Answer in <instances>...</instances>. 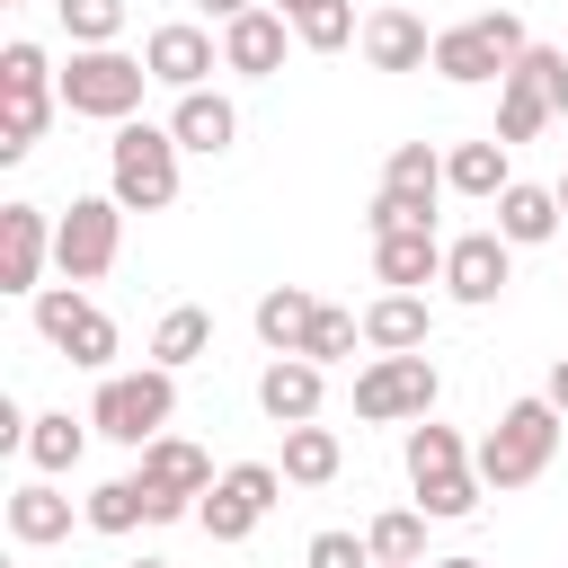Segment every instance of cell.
Segmentation results:
<instances>
[{"mask_svg":"<svg viewBox=\"0 0 568 568\" xmlns=\"http://www.w3.org/2000/svg\"><path fill=\"white\" fill-rule=\"evenodd\" d=\"M559 426H568V417H559L541 390H532V399H506L497 426L470 444V470H479L488 488H532V479L550 470V453H559Z\"/></svg>","mask_w":568,"mask_h":568,"instance_id":"1","label":"cell"},{"mask_svg":"<svg viewBox=\"0 0 568 568\" xmlns=\"http://www.w3.org/2000/svg\"><path fill=\"white\" fill-rule=\"evenodd\" d=\"M106 195L124 213H169L178 204V133L169 124H115V142H106Z\"/></svg>","mask_w":568,"mask_h":568,"instance_id":"2","label":"cell"},{"mask_svg":"<svg viewBox=\"0 0 568 568\" xmlns=\"http://www.w3.org/2000/svg\"><path fill=\"white\" fill-rule=\"evenodd\" d=\"M169 417H178V373H160V364H142V373H106L98 399H89V426H98L106 444H133V453L160 444Z\"/></svg>","mask_w":568,"mask_h":568,"instance_id":"3","label":"cell"},{"mask_svg":"<svg viewBox=\"0 0 568 568\" xmlns=\"http://www.w3.org/2000/svg\"><path fill=\"white\" fill-rule=\"evenodd\" d=\"M524 18L515 9H479V18H462V27H444L435 36V80H453V89H479V80H506L515 62H524Z\"/></svg>","mask_w":568,"mask_h":568,"instance_id":"4","label":"cell"},{"mask_svg":"<svg viewBox=\"0 0 568 568\" xmlns=\"http://www.w3.org/2000/svg\"><path fill=\"white\" fill-rule=\"evenodd\" d=\"M435 195H444L435 142H399V151L382 160V186H373V204H364V231H373V240H382V231H435Z\"/></svg>","mask_w":568,"mask_h":568,"instance_id":"5","label":"cell"},{"mask_svg":"<svg viewBox=\"0 0 568 568\" xmlns=\"http://www.w3.org/2000/svg\"><path fill=\"white\" fill-rule=\"evenodd\" d=\"M142 89H151V62H133V53H115V44L71 53V71H62V106H71V115H98V124H133Z\"/></svg>","mask_w":568,"mask_h":568,"instance_id":"6","label":"cell"},{"mask_svg":"<svg viewBox=\"0 0 568 568\" xmlns=\"http://www.w3.org/2000/svg\"><path fill=\"white\" fill-rule=\"evenodd\" d=\"M124 248V204L115 195H71V213L53 222V275L62 284H98Z\"/></svg>","mask_w":568,"mask_h":568,"instance_id":"7","label":"cell"},{"mask_svg":"<svg viewBox=\"0 0 568 568\" xmlns=\"http://www.w3.org/2000/svg\"><path fill=\"white\" fill-rule=\"evenodd\" d=\"M435 355H373L364 373H355V417L364 426H417V417H435Z\"/></svg>","mask_w":568,"mask_h":568,"instance_id":"8","label":"cell"},{"mask_svg":"<svg viewBox=\"0 0 568 568\" xmlns=\"http://www.w3.org/2000/svg\"><path fill=\"white\" fill-rule=\"evenodd\" d=\"M36 337H44L53 355L89 364V373H106V364H115V320H106L80 284H44V293H36Z\"/></svg>","mask_w":568,"mask_h":568,"instance_id":"9","label":"cell"},{"mask_svg":"<svg viewBox=\"0 0 568 568\" xmlns=\"http://www.w3.org/2000/svg\"><path fill=\"white\" fill-rule=\"evenodd\" d=\"M275 497H284V470H275V462H231V470L204 488L195 524H204L213 541H248V532L275 515Z\"/></svg>","mask_w":568,"mask_h":568,"instance_id":"10","label":"cell"},{"mask_svg":"<svg viewBox=\"0 0 568 568\" xmlns=\"http://www.w3.org/2000/svg\"><path fill=\"white\" fill-rule=\"evenodd\" d=\"M133 479L151 488V524H186L204 506V488H213V462L186 435H160V444H142V470Z\"/></svg>","mask_w":568,"mask_h":568,"instance_id":"11","label":"cell"},{"mask_svg":"<svg viewBox=\"0 0 568 568\" xmlns=\"http://www.w3.org/2000/svg\"><path fill=\"white\" fill-rule=\"evenodd\" d=\"M506 284H515V248H506L497 231H462V240H444V293H453L462 311H488Z\"/></svg>","mask_w":568,"mask_h":568,"instance_id":"12","label":"cell"},{"mask_svg":"<svg viewBox=\"0 0 568 568\" xmlns=\"http://www.w3.org/2000/svg\"><path fill=\"white\" fill-rule=\"evenodd\" d=\"M44 266H53L44 204H0V293H44Z\"/></svg>","mask_w":568,"mask_h":568,"instance_id":"13","label":"cell"},{"mask_svg":"<svg viewBox=\"0 0 568 568\" xmlns=\"http://www.w3.org/2000/svg\"><path fill=\"white\" fill-rule=\"evenodd\" d=\"M142 62H151V80L160 89H204V71H222V44L204 36V27H186V18H169V27H151V44H142Z\"/></svg>","mask_w":568,"mask_h":568,"instance_id":"14","label":"cell"},{"mask_svg":"<svg viewBox=\"0 0 568 568\" xmlns=\"http://www.w3.org/2000/svg\"><path fill=\"white\" fill-rule=\"evenodd\" d=\"M355 44H364V62H373V71H435V36H426V18H417V9H373Z\"/></svg>","mask_w":568,"mask_h":568,"instance_id":"15","label":"cell"},{"mask_svg":"<svg viewBox=\"0 0 568 568\" xmlns=\"http://www.w3.org/2000/svg\"><path fill=\"white\" fill-rule=\"evenodd\" d=\"M284 36H293L284 9H248V18H231V27H222V71H240V80L284 71Z\"/></svg>","mask_w":568,"mask_h":568,"instance_id":"16","label":"cell"},{"mask_svg":"<svg viewBox=\"0 0 568 568\" xmlns=\"http://www.w3.org/2000/svg\"><path fill=\"white\" fill-rule=\"evenodd\" d=\"M320 390H328V373L302 364V355H275V364L257 373V408H266L275 426H320Z\"/></svg>","mask_w":568,"mask_h":568,"instance_id":"17","label":"cell"},{"mask_svg":"<svg viewBox=\"0 0 568 568\" xmlns=\"http://www.w3.org/2000/svg\"><path fill=\"white\" fill-rule=\"evenodd\" d=\"M169 133H178V151H204V160H222V151L240 142V106H231L222 89H186V98L169 106Z\"/></svg>","mask_w":568,"mask_h":568,"instance_id":"18","label":"cell"},{"mask_svg":"<svg viewBox=\"0 0 568 568\" xmlns=\"http://www.w3.org/2000/svg\"><path fill=\"white\" fill-rule=\"evenodd\" d=\"M426 337H435L426 293H382V302H364V346H373V355H426Z\"/></svg>","mask_w":568,"mask_h":568,"instance_id":"19","label":"cell"},{"mask_svg":"<svg viewBox=\"0 0 568 568\" xmlns=\"http://www.w3.org/2000/svg\"><path fill=\"white\" fill-rule=\"evenodd\" d=\"M373 275H382L390 293L444 284V240H435V231H382V240H373Z\"/></svg>","mask_w":568,"mask_h":568,"instance_id":"20","label":"cell"},{"mask_svg":"<svg viewBox=\"0 0 568 568\" xmlns=\"http://www.w3.org/2000/svg\"><path fill=\"white\" fill-rule=\"evenodd\" d=\"M444 186H453V195H470V204H497V195L515 186V169H506V142H497V133H479V142H453V151H444Z\"/></svg>","mask_w":568,"mask_h":568,"instance_id":"21","label":"cell"},{"mask_svg":"<svg viewBox=\"0 0 568 568\" xmlns=\"http://www.w3.org/2000/svg\"><path fill=\"white\" fill-rule=\"evenodd\" d=\"M550 231H559V186H524V178H515V186L497 195V240H506V248H541Z\"/></svg>","mask_w":568,"mask_h":568,"instance_id":"22","label":"cell"},{"mask_svg":"<svg viewBox=\"0 0 568 568\" xmlns=\"http://www.w3.org/2000/svg\"><path fill=\"white\" fill-rule=\"evenodd\" d=\"M248 320H257V337H266V355H302V337H311V320H320V302H311L302 284H266Z\"/></svg>","mask_w":568,"mask_h":568,"instance_id":"23","label":"cell"},{"mask_svg":"<svg viewBox=\"0 0 568 568\" xmlns=\"http://www.w3.org/2000/svg\"><path fill=\"white\" fill-rule=\"evenodd\" d=\"M80 453H89V417H71V408H44V417L27 426V462H36V479H62V470H80Z\"/></svg>","mask_w":568,"mask_h":568,"instance_id":"24","label":"cell"},{"mask_svg":"<svg viewBox=\"0 0 568 568\" xmlns=\"http://www.w3.org/2000/svg\"><path fill=\"white\" fill-rule=\"evenodd\" d=\"M293 488H328L337 470H346V444H337V426H284V462H275Z\"/></svg>","mask_w":568,"mask_h":568,"instance_id":"25","label":"cell"},{"mask_svg":"<svg viewBox=\"0 0 568 568\" xmlns=\"http://www.w3.org/2000/svg\"><path fill=\"white\" fill-rule=\"evenodd\" d=\"M9 532H18L27 550L62 541V532H71V497H62L53 479H27V488H9Z\"/></svg>","mask_w":568,"mask_h":568,"instance_id":"26","label":"cell"},{"mask_svg":"<svg viewBox=\"0 0 568 568\" xmlns=\"http://www.w3.org/2000/svg\"><path fill=\"white\" fill-rule=\"evenodd\" d=\"M204 346H213V311H195V302L160 311V328H151V364H160V373H186Z\"/></svg>","mask_w":568,"mask_h":568,"instance_id":"27","label":"cell"},{"mask_svg":"<svg viewBox=\"0 0 568 568\" xmlns=\"http://www.w3.org/2000/svg\"><path fill=\"white\" fill-rule=\"evenodd\" d=\"M364 550H373V568H417V559H426V515H417V506L373 515V524H364Z\"/></svg>","mask_w":568,"mask_h":568,"instance_id":"28","label":"cell"},{"mask_svg":"<svg viewBox=\"0 0 568 568\" xmlns=\"http://www.w3.org/2000/svg\"><path fill=\"white\" fill-rule=\"evenodd\" d=\"M550 115H559V106H550L524 71H506V80H497V142H506V151H515V142H532Z\"/></svg>","mask_w":568,"mask_h":568,"instance_id":"29","label":"cell"},{"mask_svg":"<svg viewBox=\"0 0 568 568\" xmlns=\"http://www.w3.org/2000/svg\"><path fill=\"white\" fill-rule=\"evenodd\" d=\"M444 470H470V444H462L453 426L417 417V426H408V488H426V479H444Z\"/></svg>","mask_w":568,"mask_h":568,"instance_id":"30","label":"cell"},{"mask_svg":"<svg viewBox=\"0 0 568 568\" xmlns=\"http://www.w3.org/2000/svg\"><path fill=\"white\" fill-rule=\"evenodd\" d=\"M80 515H89V532H133V524H151V488H142L133 470H124V479H98Z\"/></svg>","mask_w":568,"mask_h":568,"instance_id":"31","label":"cell"},{"mask_svg":"<svg viewBox=\"0 0 568 568\" xmlns=\"http://www.w3.org/2000/svg\"><path fill=\"white\" fill-rule=\"evenodd\" d=\"M364 346V311H337V302H320V320H311V337H302V364H346Z\"/></svg>","mask_w":568,"mask_h":568,"instance_id":"32","label":"cell"},{"mask_svg":"<svg viewBox=\"0 0 568 568\" xmlns=\"http://www.w3.org/2000/svg\"><path fill=\"white\" fill-rule=\"evenodd\" d=\"M53 18L71 36V53H98V44L124 36V0H53Z\"/></svg>","mask_w":568,"mask_h":568,"instance_id":"33","label":"cell"},{"mask_svg":"<svg viewBox=\"0 0 568 568\" xmlns=\"http://www.w3.org/2000/svg\"><path fill=\"white\" fill-rule=\"evenodd\" d=\"M479 497H488L479 470H444V479L417 488V515H426V524H462V515H479Z\"/></svg>","mask_w":568,"mask_h":568,"instance_id":"34","label":"cell"},{"mask_svg":"<svg viewBox=\"0 0 568 568\" xmlns=\"http://www.w3.org/2000/svg\"><path fill=\"white\" fill-rule=\"evenodd\" d=\"M53 106H62V98H0V160H27V151L44 142Z\"/></svg>","mask_w":568,"mask_h":568,"instance_id":"35","label":"cell"},{"mask_svg":"<svg viewBox=\"0 0 568 568\" xmlns=\"http://www.w3.org/2000/svg\"><path fill=\"white\" fill-rule=\"evenodd\" d=\"M293 36H302L311 53H337V44H355L364 27H355V0H320V9H302V18H293Z\"/></svg>","mask_w":568,"mask_h":568,"instance_id":"36","label":"cell"},{"mask_svg":"<svg viewBox=\"0 0 568 568\" xmlns=\"http://www.w3.org/2000/svg\"><path fill=\"white\" fill-rule=\"evenodd\" d=\"M515 71H524L559 115H568V44H524V62H515Z\"/></svg>","mask_w":568,"mask_h":568,"instance_id":"37","label":"cell"},{"mask_svg":"<svg viewBox=\"0 0 568 568\" xmlns=\"http://www.w3.org/2000/svg\"><path fill=\"white\" fill-rule=\"evenodd\" d=\"M302 568H373V550H364L355 532H311V550H302Z\"/></svg>","mask_w":568,"mask_h":568,"instance_id":"38","label":"cell"},{"mask_svg":"<svg viewBox=\"0 0 568 568\" xmlns=\"http://www.w3.org/2000/svg\"><path fill=\"white\" fill-rule=\"evenodd\" d=\"M541 399H550V408H559V417H568V355H559V364H550V382H541Z\"/></svg>","mask_w":568,"mask_h":568,"instance_id":"39","label":"cell"},{"mask_svg":"<svg viewBox=\"0 0 568 568\" xmlns=\"http://www.w3.org/2000/svg\"><path fill=\"white\" fill-rule=\"evenodd\" d=\"M195 9H204V18H222V27H231V18H248V9H257V0H195Z\"/></svg>","mask_w":568,"mask_h":568,"instance_id":"40","label":"cell"},{"mask_svg":"<svg viewBox=\"0 0 568 568\" xmlns=\"http://www.w3.org/2000/svg\"><path fill=\"white\" fill-rule=\"evenodd\" d=\"M426 568H488V559H470V550H462V559H426Z\"/></svg>","mask_w":568,"mask_h":568,"instance_id":"41","label":"cell"},{"mask_svg":"<svg viewBox=\"0 0 568 568\" xmlns=\"http://www.w3.org/2000/svg\"><path fill=\"white\" fill-rule=\"evenodd\" d=\"M275 9H284V18H302V9H320V0H275Z\"/></svg>","mask_w":568,"mask_h":568,"instance_id":"42","label":"cell"},{"mask_svg":"<svg viewBox=\"0 0 568 568\" xmlns=\"http://www.w3.org/2000/svg\"><path fill=\"white\" fill-rule=\"evenodd\" d=\"M124 568H169V559H124Z\"/></svg>","mask_w":568,"mask_h":568,"instance_id":"43","label":"cell"},{"mask_svg":"<svg viewBox=\"0 0 568 568\" xmlns=\"http://www.w3.org/2000/svg\"><path fill=\"white\" fill-rule=\"evenodd\" d=\"M559 213H568V178H559Z\"/></svg>","mask_w":568,"mask_h":568,"instance_id":"44","label":"cell"},{"mask_svg":"<svg viewBox=\"0 0 568 568\" xmlns=\"http://www.w3.org/2000/svg\"><path fill=\"white\" fill-rule=\"evenodd\" d=\"M9 9H18V0H9Z\"/></svg>","mask_w":568,"mask_h":568,"instance_id":"45","label":"cell"}]
</instances>
